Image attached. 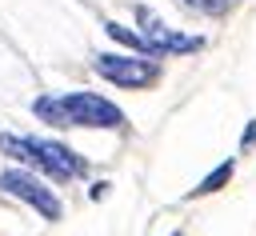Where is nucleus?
<instances>
[{"label":"nucleus","instance_id":"obj_7","mask_svg":"<svg viewBox=\"0 0 256 236\" xmlns=\"http://www.w3.org/2000/svg\"><path fill=\"white\" fill-rule=\"evenodd\" d=\"M104 32L116 40V44H124L128 52H136V56H148V44H144V36L136 32V28H124V24H116V20H108L104 24Z\"/></svg>","mask_w":256,"mask_h":236},{"label":"nucleus","instance_id":"obj_8","mask_svg":"<svg viewBox=\"0 0 256 236\" xmlns=\"http://www.w3.org/2000/svg\"><path fill=\"white\" fill-rule=\"evenodd\" d=\"M176 4L188 8V12H196V16H224L232 8V0H176Z\"/></svg>","mask_w":256,"mask_h":236},{"label":"nucleus","instance_id":"obj_9","mask_svg":"<svg viewBox=\"0 0 256 236\" xmlns=\"http://www.w3.org/2000/svg\"><path fill=\"white\" fill-rule=\"evenodd\" d=\"M248 148H256V120H248V128L240 132V152H248Z\"/></svg>","mask_w":256,"mask_h":236},{"label":"nucleus","instance_id":"obj_1","mask_svg":"<svg viewBox=\"0 0 256 236\" xmlns=\"http://www.w3.org/2000/svg\"><path fill=\"white\" fill-rule=\"evenodd\" d=\"M36 120L52 128H124V112L100 96V92H60V96H36L32 100Z\"/></svg>","mask_w":256,"mask_h":236},{"label":"nucleus","instance_id":"obj_4","mask_svg":"<svg viewBox=\"0 0 256 236\" xmlns=\"http://www.w3.org/2000/svg\"><path fill=\"white\" fill-rule=\"evenodd\" d=\"M0 192L24 200V204L36 208L44 220H60V212H64L60 200H56V192H52L36 172H28V168H8V172H0Z\"/></svg>","mask_w":256,"mask_h":236},{"label":"nucleus","instance_id":"obj_2","mask_svg":"<svg viewBox=\"0 0 256 236\" xmlns=\"http://www.w3.org/2000/svg\"><path fill=\"white\" fill-rule=\"evenodd\" d=\"M92 68H96L100 80H108L116 88H132V92L136 88H152L160 80V60L136 56V52H100L92 60Z\"/></svg>","mask_w":256,"mask_h":236},{"label":"nucleus","instance_id":"obj_10","mask_svg":"<svg viewBox=\"0 0 256 236\" xmlns=\"http://www.w3.org/2000/svg\"><path fill=\"white\" fill-rule=\"evenodd\" d=\"M108 188H112V184H104V180H100V184H92V200H104V196H108Z\"/></svg>","mask_w":256,"mask_h":236},{"label":"nucleus","instance_id":"obj_3","mask_svg":"<svg viewBox=\"0 0 256 236\" xmlns=\"http://www.w3.org/2000/svg\"><path fill=\"white\" fill-rule=\"evenodd\" d=\"M136 24H140V36H144L152 60H160V56H188V52H200L204 48V36H188L180 28H168L148 4L136 8Z\"/></svg>","mask_w":256,"mask_h":236},{"label":"nucleus","instance_id":"obj_11","mask_svg":"<svg viewBox=\"0 0 256 236\" xmlns=\"http://www.w3.org/2000/svg\"><path fill=\"white\" fill-rule=\"evenodd\" d=\"M172 236H184V232H172Z\"/></svg>","mask_w":256,"mask_h":236},{"label":"nucleus","instance_id":"obj_5","mask_svg":"<svg viewBox=\"0 0 256 236\" xmlns=\"http://www.w3.org/2000/svg\"><path fill=\"white\" fill-rule=\"evenodd\" d=\"M32 144H36V172L40 176L64 184V180H76V176L88 172V160L76 148L60 144V140H36V136H32Z\"/></svg>","mask_w":256,"mask_h":236},{"label":"nucleus","instance_id":"obj_6","mask_svg":"<svg viewBox=\"0 0 256 236\" xmlns=\"http://www.w3.org/2000/svg\"><path fill=\"white\" fill-rule=\"evenodd\" d=\"M232 176H236V160H224V164H216V168H212V172H208V176H204V180H200V184L188 192V200H200V196H212V192H220V188H224Z\"/></svg>","mask_w":256,"mask_h":236}]
</instances>
